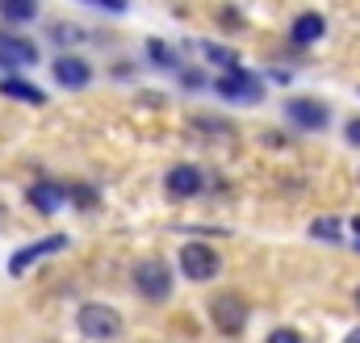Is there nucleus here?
<instances>
[{"mask_svg": "<svg viewBox=\"0 0 360 343\" xmlns=\"http://www.w3.org/2000/svg\"><path fill=\"white\" fill-rule=\"evenodd\" d=\"M134 289L147 297V302H168L172 297V268L160 256H147L134 264Z\"/></svg>", "mask_w": 360, "mask_h": 343, "instance_id": "obj_1", "label": "nucleus"}, {"mask_svg": "<svg viewBox=\"0 0 360 343\" xmlns=\"http://www.w3.org/2000/svg\"><path fill=\"white\" fill-rule=\"evenodd\" d=\"M76 327L89 339H117L122 335V314L113 306H105V302H84L76 310Z\"/></svg>", "mask_w": 360, "mask_h": 343, "instance_id": "obj_2", "label": "nucleus"}, {"mask_svg": "<svg viewBox=\"0 0 360 343\" xmlns=\"http://www.w3.org/2000/svg\"><path fill=\"white\" fill-rule=\"evenodd\" d=\"M218 96H226V101H235V105H260L264 101V80L256 76V72H243V67H231V72H222L218 80Z\"/></svg>", "mask_w": 360, "mask_h": 343, "instance_id": "obj_3", "label": "nucleus"}, {"mask_svg": "<svg viewBox=\"0 0 360 343\" xmlns=\"http://www.w3.org/2000/svg\"><path fill=\"white\" fill-rule=\"evenodd\" d=\"M180 272H184V280H214L222 272V259L210 243H184L180 247Z\"/></svg>", "mask_w": 360, "mask_h": 343, "instance_id": "obj_4", "label": "nucleus"}, {"mask_svg": "<svg viewBox=\"0 0 360 343\" xmlns=\"http://www.w3.org/2000/svg\"><path fill=\"white\" fill-rule=\"evenodd\" d=\"M210 314H214V327H218L222 335H239V331L248 327V306H243L239 293H218V297L210 302Z\"/></svg>", "mask_w": 360, "mask_h": 343, "instance_id": "obj_5", "label": "nucleus"}, {"mask_svg": "<svg viewBox=\"0 0 360 343\" xmlns=\"http://www.w3.org/2000/svg\"><path fill=\"white\" fill-rule=\"evenodd\" d=\"M285 113H289V122H293V126H302V130H327V126H331L327 105H323V101H314V96H293V101L285 105Z\"/></svg>", "mask_w": 360, "mask_h": 343, "instance_id": "obj_6", "label": "nucleus"}, {"mask_svg": "<svg viewBox=\"0 0 360 343\" xmlns=\"http://www.w3.org/2000/svg\"><path fill=\"white\" fill-rule=\"evenodd\" d=\"M68 243H72V239H68V235H46V239H34V243H30V247H21V252H17V256L8 259V272H13V276H21V272H25V268H30V264H38V259L55 256V252H63V247H68Z\"/></svg>", "mask_w": 360, "mask_h": 343, "instance_id": "obj_7", "label": "nucleus"}, {"mask_svg": "<svg viewBox=\"0 0 360 343\" xmlns=\"http://www.w3.org/2000/svg\"><path fill=\"white\" fill-rule=\"evenodd\" d=\"M38 63V46L17 38V34H0V67L17 72V67H34Z\"/></svg>", "mask_w": 360, "mask_h": 343, "instance_id": "obj_8", "label": "nucleus"}, {"mask_svg": "<svg viewBox=\"0 0 360 343\" xmlns=\"http://www.w3.org/2000/svg\"><path fill=\"white\" fill-rule=\"evenodd\" d=\"M164 188H168L172 197H180V201H188V197H197V193L205 188V172L197 168V164H176V168L168 172Z\"/></svg>", "mask_w": 360, "mask_h": 343, "instance_id": "obj_9", "label": "nucleus"}, {"mask_svg": "<svg viewBox=\"0 0 360 343\" xmlns=\"http://www.w3.org/2000/svg\"><path fill=\"white\" fill-rule=\"evenodd\" d=\"M51 72H55V80H59L63 88H84L92 80V67L80 59V55H59Z\"/></svg>", "mask_w": 360, "mask_h": 343, "instance_id": "obj_10", "label": "nucleus"}, {"mask_svg": "<svg viewBox=\"0 0 360 343\" xmlns=\"http://www.w3.org/2000/svg\"><path fill=\"white\" fill-rule=\"evenodd\" d=\"M30 205L38 209V214H59V205H63V184H55V180H38V184H30Z\"/></svg>", "mask_w": 360, "mask_h": 343, "instance_id": "obj_11", "label": "nucleus"}, {"mask_svg": "<svg viewBox=\"0 0 360 343\" xmlns=\"http://www.w3.org/2000/svg\"><path fill=\"white\" fill-rule=\"evenodd\" d=\"M323 34H327V21H323L319 13H302V17L293 21V30H289L293 46H314V42H319Z\"/></svg>", "mask_w": 360, "mask_h": 343, "instance_id": "obj_12", "label": "nucleus"}, {"mask_svg": "<svg viewBox=\"0 0 360 343\" xmlns=\"http://www.w3.org/2000/svg\"><path fill=\"white\" fill-rule=\"evenodd\" d=\"M0 92H4L8 101H25V105H42V101H46V92H42V88H34L30 80H21L17 72H8V76L0 80Z\"/></svg>", "mask_w": 360, "mask_h": 343, "instance_id": "obj_13", "label": "nucleus"}, {"mask_svg": "<svg viewBox=\"0 0 360 343\" xmlns=\"http://www.w3.org/2000/svg\"><path fill=\"white\" fill-rule=\"evenodd\" d=\"M0 13H4V21H13V25H25V21L38 17V4H34V0H0Z\"/></svg>", "mask_w": 360, "mask_h": 343, "instance_id": "obj_14", "label": "nucleus"}, {"mask_svg": "<svg viewBox=\"0 0 360 343\" xmlns=\"http://www.w3.org/2000/svg\"><path fill=\"white\" fill-rule=\"evenodd\" d=\"M310 235L314 239H327V243H340L344 239V226H340V218H314L310 222Z\"/></svg>", "mask_w": 360, "mask_h": 343, "instance_id": "obj_15", "label": "nucleus"}, {"mask_svg": "<svg viewBox=\"0 0 360 343\" xmlns=\"http://www.w3.org/2000/svg\"><path fill=\"white\" fill-rule=\"evenodd\" d=\"M63 197H72L76 209H96V201H101L92 184H72V188H63Z\"/></svg>", "mask_w": 360, "mask_h": 343, "instance_id": "obj_16", "label": "nucleus"}, {"mask_svg": "<svg viewBox=\"0 0 360 343\" xmlns=\"http://www.w3.org/2000/svg\"><path fill=\"white\" fill-rule=\"evenodd\" d=\"M147 55H151V63H160V67H180V55H172L168 42H160V38L147 42Z\"/></svg>", "mask_w": 360, "mask_h": 343, "instance_id": "obj_17", "label": "nucleus"}, {"mask_svg": "<svg viewBox=\"0 0 360 343\" xmlns=\"http://www.w3.org/2000/svg\"><path fill=\"white\" fill-rule=\"evenodd\" d=\"M205 59H210V63H218L222 72L239 67V55H235V51H226V46H205Z\"/></svg>", "mask_w": 360, "mask_h": 343, "instance_id": "obj_18", "label": "nucleus"}, {"mask_svg": "<svg viewBox=\"0 0 360 343\" xmlns=\"http://www.w3.org/2000/svg\"><path fill=\"white\" fill-rule=\"evenodd\" d=\"M51 38H59V42H80V38H84V30H76V25H55V30H51Z\"/></svg>", "mask_w": 360, "mask_h": 343, "instance_id": "obj_19", "label": "nucleus"}, {"mask_svg": "<svg viewBox=\"0 0 360 343\" xmlns=\"http://www.w3.org/2000/svg\"><path fill=\"white\" fill-rule=\"evenodd\" d=\"M269 343H306L297 331H289V327H281V331H272L269 335Z\"/></svg>", "mask_w": 360, "mask_h": 343, "instance_id": "obj_20", "label": "nucleus"}, {"mask_svg": "<svg viewBox=\"0 0 360 343\" xmlns=\"http://www.w3.org/2000/svg\"><path fill=\"white\" fill-rule=\"evenodd\" d=\"M180 80H184V88H205V76L193 67H180Z\"/></svg>", "mask_w": 360, "mask_h": 343, "instance_id": "obj_21", "label": "nucleus"}, {"mask_svg": "<svg viewBox=\"0 0 360 343\" xmlns=\"http://www.w3.org/2000/svg\"><path fill=\"white\" fill-rule=\"evenodd\" d=\"M89 4H96V8H109V13H126V8H130V0H89Z\"/></svg>", "mask_w": 360, "mask_h": 343, "instance_id": "obj_22", "label": "nucleus"}, {"mask_svg": "<svg viewBox=\"0 0 360 343\" xmlns=\"http://www.w3.org/2000/svg\"><path fill=\"white\" fill-rule=\"evenodd\" d=\"M344 138H348L352 147H360V117H352V122H348V130H344Z\"/></svg>", "mask_w": 360, "mask_h": 343, "instance_id": "obj_23", "label": "nucleus"}, {"mask_svg": "<svg viewBox=\"0 0 360 343\" xmlns=\"http://www.w3.org/2000/svg\"><path fill=\"white\" fill-rule=\"evenodd\" d=\"M344 343H360V327H356V331H348V335H344Z\"/></svg>", "mask_w": 360, "mask_h": 343, "instance_id": "obj_24", "label": "nucleus"}, {"mask_svg": "<svg viewBox=\"0 0 360 343\" xmlns=\"http://www.w3.org/2000/svg\"><path fill=\"white\" fill-rule=\"evenodd\" d=\"M356 306H360V289H356Z\"/></svg>", "mask_w": 360, "mask_h": 343, "instance_id": "obj_25", "label": "nucleus"}, {"mask_svg": "<svg viewBox=\"0 0 360 343\" xmlns=\"http://www.w3.org/2000/svg\"><path fill=\"white\" fill-rule=\"evenodd\" d=\"M356 235H360V222H356Z\"/></svg>", "mask_w": 360, "mask_h": 343, "instance_id": "obj_26", "label": "nucleus"}]
</instances>
